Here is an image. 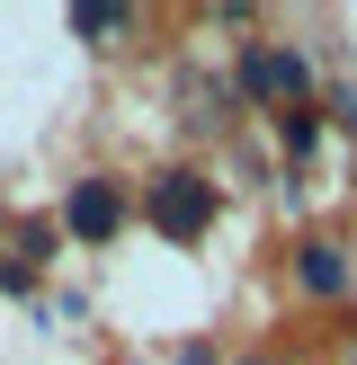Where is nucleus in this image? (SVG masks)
Wrapping results in <instances>:
<instances>
[{
	"mask_svg": "<svg viewBox=\"0 0 357 365\" xmlns=\"http://www.w3.org/2000/svg\"><path fill=\"white\" fill-rule=\"evenodd\" d=\"M241 89H250V98H295V89H303V53H277V45H250L241 53Z\"/></svg>",
	"mask_w": 357,
	"mask_h": 365,
	"instance_id": "nucleus-2",
	"label": "nucleus"
},
{
	"mask_svg": "<svg viewBox=\"0 0 357 365\" xmlns=\"http://www.w3.org/2000/svg\"><path fill=\"white\" fill-rule=\"evenodd\" d=\"M303 285H313V294H339V285H348V267H339V250H303Z\"/></svg>",
	"mask_w": 357,
	"mask_h": 365,
	"instance_id": "nucleus-4",
	"label": "nucleus"
},
{
	"mask_svg": "<svg viewBox=\"0 0 357 365\" xmlns=\"http://www.w3.org/2000/svg\"><path fill=\"white\" fill-rule=\"evenodd\" d=\"M125 9H71V36H116Z\"/></svg>",
	"mask_w": 357,
	"mask_h": 365,
	"instance_id": "nucleus-5",
	"label": "nucleus"
},
{
	"mask_svg": "<svg viewBox=\"0 0 357 365\" xmlns=\"http://www.w3.org/2000/svg\"><path fill=\"white\" fill-rule=\"evenodd\" d=\"M152 223L170 232V241H196V232L214 223V187H206L196 170H170V178L152 187Z\"/></svg>",
	"mask_w": 357,
	"mask_h": 365,
	"instance_id": "nucleus-1",
	"label": "nucleus"
},
{
	"mask_svg": "<svg viewBox=\"0 0 357 365\" xmlns=\"http://www.w3.org/2000/svg\"><path fill=\"white\" fill-rule=\"evenodd\" d=\"M339 116H348V125H357V98H339Z\"/></svg>",
	"mask_w": 357,
	"mask_h": 365,
	"instance_id": "nucleus-7",
	"label": "nucleus"
},
{
	"mask_svg": "<svg viewBox=\"0 0 357 365\" xmlns=\"http://www.w3.org/2000/svg\"><path fill=\"white\" fill-rule=\"evenodd\" d=\"M63 223L81 232V241H107V232L125 223V196L107 187V178H81V187H71V205H63Z\"/></svg>",
	"mask_w": 357,
	"mask_h": 365,
	"instance_id": "nucleus-3",
	"label": "nucleus"
},
{
	"mask_svg": "<svg viewBox=\"0 0 357 365\" xmlns=\"http://www.w3.org/2000/svg\"><path fill=\"white\" fill-rule=\"evenodd\" d=\"M277 143H286V152H313V116H295V107H286V116H277Z\"/></svg>",
	"mask_w": 357,
	"mask_h": 365,
	"instance_id": "nucleus-6",
	"label": "nucleus"
},
{
	"mask_svg": "<svg viewBox=\"0 0 357 365\" xmlns=\"http://www.w3.org/2000/svg\"><path fill=\"white\" fill-rule=\"evenodd\" d=\"M250 365H268V356H250Z\"/></svg>",
	"mask_w": 357,
	"mask_h": 365,
	"instance_id": "nucleus-8",
	"label": "nucleus"
}]
</instances>
